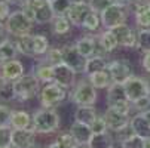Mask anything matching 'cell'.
<instances>
[{
	"label": "cell",
	"mask_w": 150,
	"mask_h": 148,
	"mask_svg": "<svg viewBox=\"0 0 150 148\" xmlns=\"http://www.w3.org/2000/svg\"><path fill=\"white\" fill-rule=\"evenodd\" d=\"M120 148H144V138L131 133L120 141Z\"/></svg>",
	"instance_id": "36"
},
{
	"label": "cell",
	"mask_w": 150,
	"mask_h": 148,
	"mask_svg": "<svg viewBox=\"0 0 150 148\" xmlns=\"http://www.w3.org/2000/svg\"><path fill=\"white\" fill-rule=\"evenodd\" d=\"M31 116L33 130L36 133H55L59 128V116L55 108H40Z\"/></svg>",
	"instance_id": "1"
},
{
	"label": "cell",
	"mask_w": 150,
	"mask_h": 148,
	"mask_svg": "<svg viewBox=\"0 0 150 148\" xmlns=\"http://www.w3.org/2000/svg\"><path fill=\"white\" fill-rule=\"evenodd\" d=\"M54 81L64 86L66 89H70L76 84V73L69 65L61 62L54 67Z\"/></svg>",
	"instance_id": "14"
},
{
	"label": "cell",
	"mask_w": 150,
	"mask_h": 148,
	"mask_svg": "<svg viewBox=\"0 0 150 148\" xmlns=\"http://www.w3.org/2000/svg\"><path fill=\"white\" fill-rule=\"evenodd\" d=\"M6 148H13V147H12V145H9V147H6Z\"/></svg>",
	"instance_id": "55"
},
{
	"label": "cell",
	"mask_w": 150,
	"mask_h": 148,
	"mask_svg": "<svg viewBox=\"0 0 150 148\" xmlns=\"http://www.w3.org/2000/svg\"><path fill=\"white\" fill-rule=\"evenodd\" d=\"M33 148H43V147H33Z\"/></svg>",
	"instance_id": "54"
},
{
	"label": "cell",
	"mask_w": 150,
	"mask_h": 148,
	"mask_svg": "<svg viewBox=\"0 0 150 148\" xmlns=\"http://www.w3.org/2000/svg\"><path fill=\"white\" fill-rule=\"evenodd\" d=\"M105 101H107V107H110V108H113L122 114H126V116L131 114L132 104L128 101L126 93H125V88L122 83H112L107 88Z\"/></svg>",
	"instance_id": "4"
},
{
	"label": "cell",
	"mask_w": 150,
	"mask_h": 148,
	"mask_svg": "<svg viewBox=\"0 0 150 148\" xmlns=\"http://www.w3.org/2000/svg\"><path fill=\"white\" fill-rule=\"evenodd\" d=\"M76 48L77 51L85 56V58H91L95 55V49H97V37H92L91 34H86L80 39L76 40Z\"/></svg>",
	"instance_id": "21"
},
{
	"label": "cell",
	"mask_w": 150,
	"mask_h": 148,
	"mask_svg": "<svg viewBox=\"0 0 150 148\" xmlns=\"http://www.w3.org/2000/svg\"><path fill=\"white\" fill-rule=\"evenodd\" d=\"M73 138L76 139L77 144H88L92 138V129L89 124H85V123H80V121H73L71 126H70V130H69Z\"/></svg>",
	"instance_id": "17"
},
{
	"label": "cell",
	"mask_w": 150,
	"mask_h": 148,
	"mask_svg": "<svg viewBox=\"0 0 150 148\" xmlns=\"http://www.w3.org/2000/svg\"><path fill=\"white\" fill-rule=\"evenodd\" d=\"M70 98L77 107H80V105H95L98 99V93L89 80H80L74 84V89Z\"/></svg>",
	"instance_id": "7"
},
{
	"label": "cell",
	"mask_w": 150,
	"mask_h": 148,
	"mask_svg": "<svg viewBox=\"0 0 150 148\" xmlns=\"http://www.w3.org/2000/svg\"><path fill=\"white\" fill-rule=\"evenodd\" d=\"M141 67H143V70L147 74H150V52L143 53V56H141Z\"/></svg>",
	"instance_id": "46"
},
{
	"label": "cell",
	"mask_w": 150,
	"mask_h": 148,
	"mask_svg": "<svg viewBox=\"0 0 150 148\" xmlns=\"http://www.w3.org/2000/svg\"><path fill=\"white\" fill-rule=\"evenodd\" d=\"M55 142H57L58 145H61L62 148H74V147L77 145L76 139L73 138V135H71L70 132H64V133L58 135L57 139H55Z\"/></svg>",
	"instance_id": "39"
},
{
	"label": "cell",
	"mask_w": 150,
	"mask_h": 148,
	"mask_svg": "<svg viewBox=\"0 0 150 148\" xmlns=\"http://www.w3.org/2000/svg\"><path fill=\"white\" fill-rule=\"evenodd\" d=\"M104 120L107 123V129L112 133H117L126 128H129V121H131V117L126 116V114H122L110 107H107V110L104 111Z\"/></svg>",
	"instance_id": "11"
},
{
	"label": "cell",
	"mask_w": 150,
	"mask_h": 148,
	"mask_svg": "<svg viewBox=\"0 0 150 148\" xmlns=\"http://www.w3.org/2000/svg\"><path fill=\"white\" fill-rule=\"evenodd\" d=\"M144 148H150V138L144 139Z\"/></svg>",
	"instance_id": "52"
},
{
	"label": "cell",
	"mask_w": 150,
	"mask_h": 148,
	"mask_svg": "<svg viewBox=\"0 0 150 148\" xmlns=\"http://www.w3.org/2000/svg\"><path fill=\"white\" fill-rule=\"evenodd\" d=\"M88 80L91 81V84L98 90V89H107L113 83L109 70H104V71H97L88 76Z\"/></svg>",
	"instance_id": "25"
},
{
	"label": "cell",
	"mask_w": 150,
	"mask_h": 148,
	"mask_svg": "<svg viewBox=\"0 0 150 148\" xmlns=\"http://www.w3.org/2000/svg\"><path fill=\"white\" fill-rule=\"evenodd\" d=\"M113 142L115 139L112 132H104V133H94L88 145L89 148H113Z\"/></svg>",
	"instance_id": "26"
},
{
	"label": "cell",
	"mask_w": 150,
	"mask_h": 148,
	"mask_svg": "<svg viewBox=\"0 0 150 148\" xmlns=\"http://www.w3.org/2000/svg\"><path fill=\"white\" fill-rule=\"evenodd\" d=\"M51 5L55 12V16H66V13L70 8L69 0H54V2H51Z\"/></svg>",
	"instance_id": "41"
},
{
	"label": "cell",
	"mask_w": 150,
	"mask_h": 148,
	"mask_svg": "<svg viewBox=\"0 0 150 148\" xmlns=\"http://www.w3.org/2000/svg\"><path fill=\"white\" fill-rule=\"evenodd\" d=\"M11 126L13 129H33V116L25 110H12Z\"/></svg>",
	"instance_id": "19"
},
{
	"label": "cell",
	"mask_w": 150,
	"mask_h": 148,
	"mask_svg": "<svg viewBox=\"0 0 150 148\" xmlns=\"http://www.w3.org/2000/svg\"><path fill=\"white\" fill-rule=\"evenodd\" d=\"M36 18H34V22L39 25H45V24H51V21L55 18V12L52 9V5L49 0H45L42 2L36 9H34Z\"/></svg>",
	"instance_id": "20"
},
{
	"label": "cell",
	"mask_w": 150,
	"mask_h": 148,
	"mask_svg": "<svg viewBox=\"0 0 150 148\" xmlns=\"http://www.w3.org/2000/svg\"><path fill=\"white\" fill-rule=\"evenodd\" d=\"M18 49H16V45L15 41L9 40L3 46H0V65L5 64V62L11 61V59H16V55H18Z\"/></svg>",
	"instance_id": "31"
},
{
	"label": "cell",
	"mask_w": 150,
	"mask_h": 148,
	"mask_svg": "<svg viewBox=\"0 0 150 148\" xmlns=\"http://www.w3.org/2000/svg\"><path fill=\"white\" fill-rule=\"evenodd\" d=\"M15 99V92H13V81L5 80L0 77V101L9 102Z\"/></svg>",
	"instance_id": "33"
},
{
	"label": "cell",
	"mask_w": 150,
	"mask_h": 148,
	"mask_svg": "<svg viewBox=\"0 0 150 148\" xmlns=\"http://www.w3.org/2000/svg\"><path fill=\"white\" fill-rule=\"evenodd\" d=\"M37 133L33 129H13L12 147L13 148H33Z\"/></svg>",
	"instance_id": "15"
},
{
	"label": "cell",
	"mask_w": 150,
	"mask_h": 148,
	"mask_svg": "<svg viewBox=\"0 0 150 148\" xmlns=\"http://www.w3.org/2000/svg\"><path fill=\"white\" fill-rule=\"evenodd\" d=\"M109 67V61H105V56H98V55H94L91 58H88L86 61V68H85V74L89 76L92 73H97V71H104Z\"/></svg>",
	"instance_id": "30"
},
{
	"label": "cell",
	"mask_w": 150,
	"mask_h": 148,
	"mask_svg": "<svg viewBox=\"0 0 150 148\" xmlns=\"http://www.w3.org/2000/svg\"><path fill=\"white\" fill-rule=\"evenodd\" d=\"M92 12L91 6L88 2H82V3H70V8L66 13L69 21L71 22L73 27H82L85 19L88 18V15Z\"/></svg>",
	"instance_id": "12"
},
{
	"label": "cell",
	"mask_w": 150,
	"mask_h": 148,
	"mask_svg": "<svg viewBox=\"0 0 150 148\" xmlns=\"http://www.w3.org/2000/svg\"><path fill=\"white\" fill-rule=\"evenodd\" d=\"M40 81L33 73L24 74L18 80L13 81V92H15V99L25 102L33 98H36L40 93Z\"/></svg>",
	"instance_id": "3"
},
{
	"label": "cell",
	"mask_w": 150,
	"mask_h": 148,
	"mask_svg": "<svg viewBox=\"0 0 150 148\" xmlns=\"http://www.w3.org/2000/svg\"><path fill=\"white\" fill-rule=\"evenodd\" d=\"M33 45H34V53H36V56L45 55L48 52V49L51 48L48 37L43 36V34H33Z\"/></svg>",
	"instance_id": "34"
},
{
	"label": "cell",
	"mask_w": 150,
	"mask_h": 148,
	"mask_svg": "<svg viewBox=\"0 0 150 148\" xmlns=\"http://www.w3.org/2000/svg\"><path fill=\"white\" fill-rule=\"evenodd\" d=\"M101 25H103L101 16H100L98 13H95V12H91V13L88 15V18L85 19V22H83L82 27H83L85 30H88V31L94 33V31H98Z\"/></svg>",
	"instance_id": "35"
},
{
	"label": "cell",
	"mask_w": 150,
	"mask_h": 148,
	"mask_svg": "<svg viewBox=\"0 0 150 148\" xmlns=\"http://www.w3.org/2000/svg\"><path fill=\"white\" fill-rule=\"evenodd\" d=\"M91 129H92V133H104V132H109L107 129V123L104 120V116H97V119L94 120V123L91 124Z\"/></svg>",
	"instance_id": "42"
},
{
	"label": "cell",
	"mask_w": 150,
	"mask_h": 148,
	"mask_svg": "<svg viewBox=\"0 0 150 148\" xmlns=\"http://www.w3.org/2000/svg\"><path fill=\"white\" fill-rule=\"evenodd\" d=\"M113 3H115L113 0H88V5L91 6L92 12H95L98 15H101L107 8H109L110 5H113Z\"/></svg>",
	"instance_id": "40"
},
{
	"label": "cell",
	"mask_w": 150,
	"mask_h": 148,
	"mask_svg": "<svg viewBox=\"0 0 150 148\" xmlns=\"http://www.w3.org/2000/svg\"><path fill=\"white\" fill-rule=\"evenodd\" d=\"M62 62L66 65H69L76 74H85V68H86V61L88 58H85L76 48V45H66L62 46Z\"/></svg>",
	"instance_id": "8"
},
{
	"label": "cell",
	"mask_w": 150,
	"mask_h": 148,
	"mask_svg": "<svg viewBox=\"0 0 150 148\" xmlns=\"http://www.w3.org/2000/svg\"><path fill=\"white\" fill-rule=\"evenodd\" d=\"M21 11H23V13H24V15H25V16H27L30 21H33V22H34L36 13H34V11H33L30 6H27V5H25V6H23V9H21Z\"/></svg>",
	"instance_id": "47"
},
{
	"label": "cell",
	"mask_w": 150,
	"mask_h": 148,
	"mask_svg": "<svg viewBox=\"0 0 150 148\" xmlns=\"http://www.w3.org/2000/svg\"><path fill=\"white\" fill-rule=\"evenodd\" d=\"M134 12L135 24L138 28H150V2L137 8Z\"/></svg>",
	"instance_id": "29"
},
{
	"label": "cell",
	"mask_w": 150,
	"mask_h": 148,
	"mask_svg": "<svg viewBox=\"0 0 150 148\" xmlns=\"http://www.w3.org/2000/svg\"><path fill=\"white\" fill-rule=\"evenodd\" d=\"M9 15H11L9 3H6L5 0H0V24H5Z\"/></svg>",
	"instance_id": "44"
},
{
	"label": "cell",
	"mask_w": 150,
	"mask_h": 148,
	"mask_svg": "<svg viewBox=\"0 0 150 148\" xmlns=\"http://www.w3.org/2000/svg\"><path fill=\"white\" fill-rule=\"evenodd\" d=\"M33 74L37 77V80L40 83H51V81H54V67L49 65L45 59L42 62H39V64L33 68Z\"/></svg>",
	"instance_id": "23"
},
{
	"label": "cell",
	"mask_w": 150,
	"mask_h": 148,
	"mask_svg": "<svg viewBox=\"0 0 150 148\" xmlns=\"http://www.w3.org/2000/svg\"><path fill=\"white\" fill-rule=\"evenodd\" d=\"M49 2H54V0H49Z\"/></svg>",
	"instance_id": "56"
},
{
	"label": "cell",
	"mask_w": 150,
	"mask_h": 148,
	"mask_svg": "<svg viewBox=\"0 0 150 148\" xmlns=\"http://www.w3.org/2000/svg\"><path fill=\"white\" fill-rule=\"evenodd\" d=\"M74 148H89V145L88 144H77Z\"/></svg>",
	"instance_id": "50"
},
{
	"label": "cell",
	"mask_w": 150,
	"mask_h": 148,
	"mask_svg": "<svg viewBox=\"0 0 150 148\" xmlns=\"http://www.w3.org/2000/svg\"><path fill=\"white\" fill-rule=\"evenodd\" d=\"M15 45L16 49L21 55H25L30 58H36L34 53V45H33V34H25L15 39Z\"/></svg>",
	"instance_id": "24"
},
{
	"label": "cell",
	"mask_w": 150,
	"mask_h": 148,
	"mask_svg": "<svg viewBox=\"0 0 150 148\" xmlns=\"http://www.w3.org/2000/svg\"><path fill=\"white\" fill-rule=\"evenodd\" d=\"M70 3H82V2H88V0H69Z\"/></svg>",
	"instance_id": "53"
},
{
	"label": "cell",
	"mask_w": 150,
	"mask_h": 148,
	"mask_svg": "<svg viewBox=\"0 0 150 148\" xmlns=\"http://www.w3.org/2000/svg\"><path fill=\"white\" fill-rule=\"evenodd\" d=\"M71 22L69 21L67 16H55L51 21V31L55 36H64V34H69L71 31Z\"/></svg>",
	"instance_id": "28"
},
{
	"label": "cell",
	"mask_w": 150,
	"mask_h": 148,
	"mask_svg": "<svg viewBox=\"0 0 150 148\" xmlns=\"http://www.w3.org/2000/svg\"><path fill=\"white\" fill-rule=\"evenodd\" d=\"M129 128H131L132 133H135V135H138V136H141L144 139L150 138V123L144 117L143 113H138L134 117H131Z\"/></svg>",
	"instance_id": "18"
},
{
	"label": "cell",
	"mask_w": 150,
	"mask_h": 148,
	"mask_svg": "<svg viewBox=\"0 0 150 148\" xmlns=\"http://www.w3.org/2000/svg\"><path fill=\"white\" fill-rule=\"evenodd\" d=\"M128 12H129V8L128 6H123V5H119V3L110 5L100 15L104 30H113L119 25L126 24Z\"/></svg>",
	"instance_id": "5"
},
{
	"label": "cell",
	"mask_w": 150,
	"mask_h": 148,
	"mask_svg": "<svg viewBox=\"0 0 150 148\" xmlns=\"http://www.w3.org/2000/svg\"><path fill=\"white\" fill-rule=\"evenodd\" d=\"M97 116H98V111L94 105H80V107H77L76 111H74V120L76 121L89 124V126L94 123Z\"/></svg>",
	"instance_id": "22"
},
{
	"label": "cell",
	"mask_w": 150,
	"mask_h": 148,
	"mask_svg": "<svg viewBox=\"0 0 150 148\" xmlns=\"http://www.w3.org/2000/svg\"><path fill=\"white\" fill-rule=\"evenodd\" d=\"M46 148H62V147H61V145H58L57 142H52V144H49Z\"/></svg>",
	"instance_id": "49"
},
{
	"label": "cell",
	"mask_w": 150,
	"mask_h": 148,
	"mask_svg": "<svg viewBox=\"0 0 150 148\" xmlns=\"http://www.w3.org/2000/svg\"><path fill=\"white\" fill-rule=\"evenodd\" d=\"M11 116H12V110L6 104L0 102V126L11 124Z\"/></svg>",
	"instance_id": "43"
},
{
	"label": "cell",
	"mask_w": 150,
	"mask_h": 148,
	"mask_svg": "<svg viewBox=\"0 0 150 148\" xmlns=\"http://www.w3.org/2000/svg\"><path fill=\"white\" fill-rule=\"evenodd\" d=\"M24 74H25L24 64L19 59H11V61L0 65V77L5 79V80L15 81L19 77H23Z\"/></svg>",
	"instance_id": "16"
},
{
	"label": "cell",
	"mask_w": 150,
	"mask_h": 148,
	"mask_svg": "<svg viewBox=\"0 0 150 148\" xmlns=\"http://www.w3.org/2000/svg\"><path fill=\"white\" fill-rule=\"evenodd\" d=\"M137 51L141 53L150 52V28H138L137 31Z\"/></svg>",
	"instance_id": "32"
},
{
	"label": "cell",
	"mask_w": 150,
	"mask_h": 148,
	"mask_svg": "<svg viewBox=\"0 0 150 148\" xmlns=\"http://www.w3.org/2000/svg\"><path fill=\"white\" fill-rule=\"evenodd\" d=\"M123 88H125V93H126V98L131 104L149 96V89H147V83H146V79L143 77H138V76H132L131 79H128L125 83H123Z\"/></svg>",
	"instance_id": "9"
},
{
	"label": "cell",
	"mask_w": 150,
	"mask_h": 148,
	"mask_svg": "<svg viewBox=\"0 0 150 148\" xmlns=\"http://www.w3.org/2000/svg\"><path fill=\"white\" fill-rule=\"evenodd\" d=\"M67 98H69V89H66L55 81L45 83V86L40 89L39 93V102L42 108H55L61 105Z\"/></svg>",
	"instance_id": "2"
},
{
	"label": "cell",
	"mask_w": 150,
	"mask_h": 148,
	"mask_svg": "<svg viewBox=\"0 0 150 148\" xmlns=\"http://www.w3.org/2000/svg\"><path fill=\"white\" fill-rule=\"evenodd\" d=\"M117 39L119 46L125 48V49H137V31L134 28H131L128 24L119 25L116 28L112 30Z\"/></svg>",
	"instance_id": "13"
},
{
	"label": "cell",
	"mask_w": 150,
	"mask_h": 148,
	"mask_svg": "<svg viewBox=\"0 0 150 148\" xmlns=\"http://www.w3.org/2000/svg\"><path fill=\"white\" fill-rule=\"evenodd\" d=\"M5 2L9 3V5H15V6H21V8H23L24 5H27L28 0H5Z\"/></svg>",
	"instance_id": "48"
},
{
	"label": "cell",
	"mask_w": 150,
	"mask_h": 148,
	"mask_svg": "<svg viewBox=\"0 0 150 148\" xmlns=\"http://www.w3.org/2000/svg\"><path fill=\"white\" fill-rule=\"evenodd\" d=\"M45 61L49 65L55 67L62 62V49L59 48H49L48 52L45 53Z\"/></svg>",
	"instance_id": "37"
},
{
	"label": "cell",
	"mask_w": 150,
	"mask_h": 148,
	"mask_svg": "<svg viewBox=\"0 0 150 148\" xmlns=\"http://www.w3.org/2000/svg\"><path fill=\"white\" fill-rule=\"evenodd\" d=\"M146 83H147V89H149V93H150V74L146 77Z\"/></svg>",
	"instance_id": "51"
},
{
	"label": "cell",
	"mask_w": 150,
	"mask_h": 148,
	"mask_svg": "<svg viewBox=\"0 0 150 148\" xmlns=\"http://www.w3.org/2000/svg\"><path fill=\"white\" fill-rule=\"evenodd\" d=\"M112 77L113 83H125L128 79H131L134 76V68L131 65V62H128L126 59H113L109 62L107 67Z\"/></svg>",
	"instance_id": "10"
},
{
	"label": "cell",
	"mask_w": 150,
	"mask_h": 148,
	"mask_svg": "<svg viewBox=\"0 0 150 148\" xmlns=\"http://www.w3.org/2000/svg\"><path fill=\"white\" fill-rule=\"evenodd\" d=\"M33 24L34 22L30 21L23 13V11H15V12H11L9 18L6 19V22H5V27L9 31V34L16 39V37L25 36V34H31Z\"/></svg>",
	"instance_id": "6"
},
{
	"label": "cell",
	"mask_w": 150,
	"mask_h": 148,
	"mask_svg": "<svg viewBox=\"0 0 150 148\" xmlns=\"http://www.w3.org/2000/svg\"><path fill=\"white\" fill-rule=\"evenodd\" d=\"M11 34H9V31L6 30V27H5V24H0V46H3L6 41H9L11 39Z\"/></svg>",
	"instance_id": "45"
},
{
	"label": "cell",
	"mask_w": 150,
	"mask_h": 148,
	"mask_svg": "<svg viewBox=\"0 0 150 148\" xmlns=\"http://www.w3.org/2000/svg\"><path fill=\"white\" fill-rule=\"evenodd\" d=\"M12 132L13 128L11 124L0 126V148H6L12 145Z\"/></svg>",
	"instance_id": "38"
},
{
	"label": "cell",
	"mask_w": 150,
	"mask_h": 148,
	"mask_svg": "<svg viewBox=\"0 0 150 148\" xmlns=\"http://www.w3.org/2000/svg\"><path fill=\"white\" fill-rule=\"evenodd\" d=\"M98 41H100V45L104 48V51L107 53H112V52H115L119 48L117 39H116V36H115V33L112 30H104L98 36Z\"/></svg>",
	"instance_id": "27"
}]
</instances>
